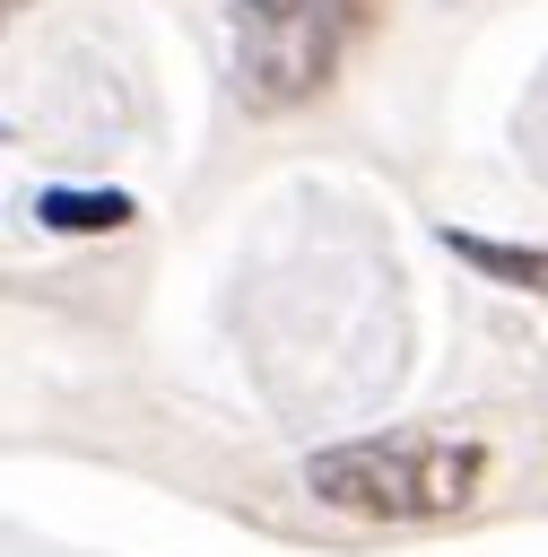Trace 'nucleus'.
Instances as JSON below:
<instances>
[{
  "label": "nucleus",
  "mask_w": 548,
  "mask_h": 557,
  "mask_svg": "<svg viewBox=\"0 0 548 557\" xmlns=\"http://www.w3.org/2000/svg\"><path fill=\"white\" fill-rule=\"evenodd\" d=\"M487 479V444L470 435H426V426H391V435H357L304 461L313 505L357 513V522H444L478 496Z\"/></svg>",
  "instance_id": "f257e3e1"
},
{
  "label": "nucleus",
  "mask_w": 548,
  "mask_h": 557,
  "mask_svg": "<svg viewBox=\"0 0 548 557\" xmlns=\"http://www.w3.org/2000/svg\"><path fill=\"white\" fill-rule=\"evenodd\" d=\"M365 9L374 0H235V96L252 113L322 96Z\"/></svg>",
  "instance_id": "f03ea898"
},
{
  "label": "nucleus",
  "mask_w": 548,
  "mask_h": 557,
  "mask_svg": "<svg viewBox=\"0 0 548 557\" xmlns=\"http://www.w3.org/2000/svg\"><path fill=\"white\" fill-rule=\"evenodd\" d=\"M130 218H139L130 191H78V183L35 191V226H52V235H113V226H130Z\"/></svg>",
  "instance_id": "7ed1b4c3"
},
{
  "label": "nucleus",
  "mask_w": 548,
  "mask_h": 557,
  "mask_svg": "<svg viewBox=\"0 0 548 557\" xmlns=\"http://www.w3.org/2000/svg\"><path fill=\"white\" fill-rule=\"evenodd\" d=\"M444 252H452V261H470V270H478V278H496V287H531V296H548V252H539V244H496V235L444 226Z\"/></svg>",
  "instance_id": "20e7f679"
},
{
  "label": "nucleus",
  "mask_w": 548,
  "mask_h": 557,
  "mask_svg": "<svg viewBox=\"0 0 548 557\" xmlns=\"http://www.w3.org/2000/svg\"><path fill=\"white\" fill-rule=\"evenodd\" d=\"M9 9H26V0H9Z\"/></svg>",
  "instance_id": "39448f33"
}]
</instances>
